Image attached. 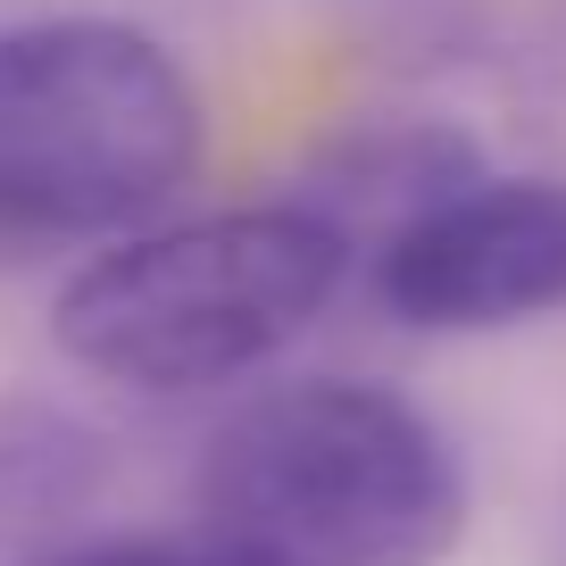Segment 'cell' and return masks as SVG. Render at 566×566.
Listing matches in <instances>:
<instances>
[{
  "label": "cell",
  "mask_w": 566,
  "mask_h": 566,
  "mask_svg": "<svg viewBox=\"0 0 566 566\" xmlns=\"http://www.w3.org/2000/svg\"><path fill=\"white\" fill-rule=\"evenodd\" d=\"M192 516L242 566H442L467 533V467L391 384L308 375L209 433Z\"/></svg>",
  "instance_id": "6da1fadb"
},
{
  "label": "cell",
  "mask_w": 566,
  "mask_h": 566,
  "mask_svg": "<svg viewBox=\"0 0 566 566\" xmlns=\"http://www.w3.org/2000/svg\"><path fill=\"white\" fill-rule=\"evenodd\" d=\"M350 275V233L308 200H259L142 226L84 259L51 301V334L84 375L125 391H217L283 358Z\"/></svg>",
  "instance_id": "7a4b0ae2"
},
{
  "label": "cell",
  "mask_w": 566,
  "mask_h": 566,
  "mask_svg": "<svg viewBox=\"0 0 566 566\" xmlns=\"http://www.w3.org/2000/svg\"><path fill=\"white\" fill-rule=\"evenodd\" d=\"M209 150V108L167 42L117 18L0 34V259L142 233Z\"/></svg>",
  "instance_id": "3957f363"
},
{
  "label": "cell",
  "mask_w": 566,
  "mask_h": 566,
  "mask_svg": "<svg viewBox=\"0 0 566 566\" xmlns=\"http://www.w3.org/2000/svg\"><path fill=\"white\" fill-rule=\"evenodd\" d=\"M375 301L417 334H492L566 301V184L475 176L391 242H375Z\"/></svg>",
  "instance_id": "277c9868"
},
{
  "label": "cell",
  "mask_w": 566,
  "mask_h": 566,
  "mask_svg": "<svg viewBox=\"0 0 566 566\" xmlns=\"http://www.w3.org/2000/svg\"><path fill=\"white\" fill-rule=\"evenodd\" d=\"M475 142L442 134V125H375V134H350L325 159L317 192H301L317 217H334L342 233H367L391 242L408 217H424L433 200H450L459 184H475Z\"/></svg>",
  "instance_id": "5b68a950"
},
{
  "label": "cell",
  "mask_w": 566,
  "mask_h": 566,
  "mask_svg": "<svg viewBox=\"0 0 566 566\" xmlns=\"http://www.w3.org/2000/svg\"><path fill=\"white\" fill-rule=\"evenodd\" d=\"M108 442L51 400H0V558L51 549L59 525L101 500Z\"/></svg>",
  "instance_id": "8992f818"
},
{
  "label": "cell",
  "mask_w": 566,
  "mask_h": 566,
  "mask_svg": "<svg viewBox=\"0 0 566 566\" xmlns=\"http://www.w3.org/2000/svg\"><path fill=\"white\" fill-rule=\"evenodd\" d=\"M18 566H242L209 542V533H92V542H51Z\"/></svg>",
  "instance_id": "52a82bcc"
}]
</instances>
